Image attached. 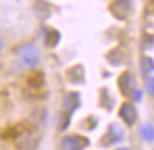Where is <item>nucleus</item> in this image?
<instances>
[{"instance_id": "nucleus-15", "label": "nucleus", "mask_w": 154, "mask_h": 150, "mask_svg": "<svg viewBox=\"0 0 154 150\" xmlns=\"http://www.w3.org/2000/svg\"><path fill=\"white\" fill-rule=\"evenodd\" d=\"M3 50V38H2V36H0V51Z\"/></svg>"}, {"instance_id": "nucleus-4", "label": "nucleus", "mask_w": 154, "mask_h": 150, "mask_svg": "<svg viewBox=\"0 0 154 150\" xmlns=\"http://www.w3.org/2000/svg\"><path fill=\"white\" fill-rule=\"evenodd\" d=\"M119 117L127 126H134L137 119H139V111L134 106V103L125 102L122 103L120 109H119Z\"/></svg>"}, {"instance_id": "nucleus-16", "label": "nucleus", "mask_w": 154, "mask_h": 150, "mask_svg": "<svg viewBox=\"0 0 154 150\" xmlns=\"http://www.w3.org/2000/svg\"><path fill=\"white\" fill-rule=\"evenodd\" d=\"M117 150H130V149H127V147H122V149H117Z\"/></svg>"}, {"instance_id": "nucleus-2", "label": "nucleus", "mask_w": 154, "mask_h": 150, "mask_svg": "<svg viewBox=\"0 0 154 150\" xmlns=\"http://www.w3.org/2000/svg\"><path fill=\"white\" fill-rule=\"evenodd\" d=\"M125 139V132L117 123H110L109 127H107L106 133L102 136V142H100V146L103 147H109V146H113L116 143H120L122 140Z\"/></svg>"}, {"instance_id": "nucleus-11", "label": "nucleus", "mask_w": 154, "mask_h": 150, "mask_svg": "<svg viewBox=\"0 0 154 150\" xmlns=\"http://www.w3.org/2000/svg\"><path fill=\"white\" fill-rule=\"evenodd\" d=\"M27 84L33 88H41L44 85V75L41 72H34L27 78Z\"/></svg>"}, {"instance_id": "nucleus-1", "label": "nucleus", "mask_w": 154, "mask_h": 150, "mask_svg": "<svg viewBox=\"0 0 154 150\" xmlns=\"http://www.w3.org/2000/svg\"><path fill=\"white\" fill-rule=\"evenodd\" d=\"M17 61L23 68H35L41 61V52L34 44H24L16 52Z\"/></svg>"}, {"instance_id": "nucleus-13", "label": "nucleus", "mask_w": 154, "mask_h": 150, "mask_svg": "<svg viewBox=\"0 0 154 150\" xmlns=\"http://www.w3.org/2000/svg\"><path fill=\"white\" fill-rule=\"evenodd\" d=\"M147 92H149L151 96H154V77L153 78H149V81H147Z\"/></svg>"}, {"instance_id": "nucleus-5", "label": "nucleus", "mask_w": 154, "mask_h": 150, "mask_svg": "<svg viewBox=\"0 0 154 150\" xmlns=\"http://www.w3.org/2000/svg\"><path fill=\"white\" fill-rule=\"evenodd\" d=\"M81 106V95L78 92H68L62 99V109L66 115H72Z\"/></svg>"}, {"instance_id": "nucleus-6", "label": "nucleus", "mask_w": 154, "mask_h": 150, "mask_svg": "<svg viewBox=\"0 0 154 150\" xmlns=\"http://www.w3.org/2000/svg\"><path fill=\"white\" fill-rule=\"evenodd\" d=\"M131 10L130 0H115L110 5V11L117 19H126Z\"/></svg>"}, {"instance_id": "nucleus-8", "label": "nucleus", "mask_w": 154, "mask_h": 150, "mask_svg": "<svg viewBox=\"0 0 154 150\" xmlns=\"http://www.w3.org/2000/svg\"><path fill=\"white\" fill-rule=\"evenodd\" d=\"M66 75H68V80L69 81L75 82V84H79V82L84 81V68L81 65H76L74 68H71Z\"/></svg>"}, {"instance_id": "nucleus-14", "label": "nucleus", "mask_w": 154, "mask_h": 150, "mask_svg": "<svg viewBox=\"0 0 154 150\" xmlns=\"http://www.w3.org/2000/svg\"><path fill=\"white\" fill-rule=\"evenodd\" d=\"M131 95H133V99H134L136 102H140L141 98H143V92H141L140 89H133Z\"/></svg>"}, {"instance_id": "nucleus-12", "label": "nucleus", "mask_w": 154, "mask_h": 150, "mask_svg": "<svg viewBox=\"0 0 154 150\" xmlns=\"http://www.w3.org/2000/svg\"><path fill=\"white\" fill-rule=\"evenodd\" d=\"M141 71L144 75H150L151 72H154V60L150 57H144L141 60Z\"/></svg>"}, {"instance_id": "nucleus-10", "label": "nucleus", "mask_w": 154, "mask_h": 150, "mask_svg": "<svg viewBox=\"0 0 154 150\" xmlns=\"http://www.w3.org/2000/svg\"><path fill=\"white\" fill-rule=\"evenodd\" d=\"M140 135L147 143H153L154 142V126L150 123H144L140 127Z\"/></svg>"}, {"instance_id": "nucleus-9", "label": "nucleus", "mask_w": 154, "mask_h": 150, "mask_svg": "<svg viewBox=\"0 0 154 150\" xmlns=\"http://www.w3.org/2000/svg\"><path fill=\"white\" fill-rule=\"evenodd\" d=\"M60 40H61V34L57 30H52V28L47 30V33H45V45L54 48L57 47V44L60 42Z\"/></svg>"}, {"instance_id": "nucleus-3", "label": "nucleus", "mask_w": 154, "mask_h": 150, "mask_svg": "<svg viewBox=\"0 0 154 150\" xmlns=\"http://www.w3.org/2000/svg\"><path fill=\"white\" fill-rule=\"evenodd\" d=\"M91 142L88 137L82 135H69L65 136L61 142V149L62 150H85L89 147Z\"/></svg>"}, {"instance_id": "nucleus-7", "label": "nucleus", "mask_w": 154, "mask_h": 150, "mask_svg": "<svg viewBox=\"0 0 154 150\" xmlns=\"http://www.w3.org/2000/svg\"><path fill=\"white\" fill-rule=\"evenodd\" d=\"M119 88L123 94H131L133 92V84H134V78L130 72H123V74L119 77Z\"/></svg>"}]
</instances>
